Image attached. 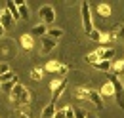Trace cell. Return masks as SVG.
<instances>
[{
  "label": "cell",
  "instance_id": "1",
  "mask_svg": "<svg viewBox=\"0 0 124 118\" xmlns=\"http://www.w3.org/2000/svg\"><path fill=\"white\" fill-rule=\"evenodd\" d=\"M10 97L16 103V107H19V105L29 107V103H31V93H29V89L25 88L21 82H17L16 86H14V89L10 91Z\"/></svg>",
  "mask_w": 124,
  "mask_h": 118
},
{
  "label": "cell",
  "instance_id": "2",
  "mask_svg": "<svg viewBox=\"0 0 124 118\" xmlns=\"http://www.w3.org/2000/svg\"><path fill=\"white\" fill-rule=\"evenodd\" d=\"M109 82L113 84V89H115V101H116V105L124 111V86L120 82V78L116 74H109Z\"/></svg>",
  "mask_w": 124,
  "mask_h": 118
},
{
  "label": "cell",
  "instance_id": "3",
  "mask_svg": "<svg viewBox=\"0 0 124 118\" xmlns=\"http://www.w3.org/2000/svg\"><path fill=\"white\" fill-rule=\"evenodd\" d=\"M82 10V25H84V32L90 34L93 30V21H92V12H90V2H82L80 4Z\"/></svg>",
  "mask_w": 124,
  "mask_h": 118
},
{
  "label": "cell",
  "instance_id": "4",
  "mask_svg": "<svg viewBox=\"0 0 124 118\" xmlns=\"http://www.w3.org/2000/svg\"><path fill=\"white\" fill-rule=\"evenodd\" d=\"M67 78L63 76L61 80H55L54 84H52V88H54V91H52V105H55L57 103V99L63 95V91H65V88H67Z\"/></svg>",
  "mask_w": 124,
  "mask_h": 118
},
{
  "label": "cell",
  "instance_id": "5",
  "mask_svg": "<svg viewBox=\"0 0 124 118\" xmlns=\"http://www.w3.org/2000/svg\"><path fill=\"white\" fill-rule=\"evenodd\" d=\"M42 69H44V73H50V74H67L69 73V67L59 63V61H50V63H46V67H42Z\"/></svg>",
  "mask_w": 124,
  "mask_h": 118
},
{
  "label": "cell",
  "instance_id": "6",
  "mask_svg": "<svg viewBox=\"0 0 124 118\" xmlns=\"http://www.w3.org/2000/svg\"><path fill=\"white\" fill-rule=\"evenodd\" d=\"M38 15H40V21H42L44 25H52V23L55 21V10H54L52 6H42V8L38 10Z\"/></svg>",
  "mask_w": 124,
  "mask_h": 118
},
{
  "label": "cell",
  "instance_id": "7",
  "mask_svg": "<svg viewBox=\"0 0 124 118\" xmlns=\"http://www.w3.org/2000/svg\"><path fill=\"white\" fill-rule=\"evenodd\" d=\"M93 55L97 57V61H111L115 57V50L113 48H97V50H93Z\"/></svg>",
  "mask_w": 124,
  "mask_h": 118
},
{
  "label": "cell",
  "instance_id": "8",
  "mask_svg": "<svg viewBox=\"0 0 124 118\" xmlns=\"http://www.w3.org/2000/svg\"><path fill=\"white\" fill-rule=\"evenodd\" d=\"M55 46H57V42H55V40H52V38L44 36V38H42V48H40V53H42V55H46V53H50Z\"/></svg>",
  "mask_w": 124,
  "mask_h": 118
},
{
  "label": "cell",
  "instance_id": "9",
  "mask_svg": "<svg viewBox=\"0 0 124 118\" xmlns=\"http://www.w3.org/2000/svg\"><path fill=\"white\" fill-rule=\"evenodd\" d=\"M88 101H92V103L95 105V109H103V107H105V105H103V99H101V95H99V91H95V89H90Z\"/></svg>",
  "mask_w": 124,
  "mask_h": 118
},
{
  "label": "cell",
  "instance_id": "10",
  "mask_svg": "<svg viewBox=\"0 0 124 118\" xmlns=\"http://www.w3.org/2000/svg\"><path fill=\"white\" fill-rule=\"evenodd\" d=\"M6 10L10 12V15H12V19H14V23H17L21 17H19V10H17V6H16V2L14 0H8L6 2Z\"/></svg>",
  "mask_w": 124,
  "mask_h": 118
},
{
  "label": "cell",
  "instance_id": "11",
  "mask_svg": "<svg viewBox=\"0 0 124 118\" xmlns=\"http://www.w3.org/2000/svg\"><path fill=\"white\" fill-rule=\"evenodd\" d=\"M16 6H17V10H19V17H21V19H29V17H31L25 0H16Z\"/></svg>",
  "mask_w": 124,
  "mask_h": 118
},
{
  "label": "cell",
  "instance_id": "12",
  "mask_svg": "<svg viewBox=\"0 0 124 118\" xmlns=\"http://www.w3.org/2000/svg\"><path fill=\"white\" fill-rule=\"evenodd\" d=\"M0 25L4 27V29H10L12 25H14V19H12V15L8 10H2V14H0Z\"/></svg>",
  "mask_w": 124,
  "mask_h": 118
},
{
  "label": "cell",
  "instance_id": "13",
  "mask_svg": "<svg viewBox=\"0 0 124 118\" xmlns=\"http://www.w3.org/2000/svg\"><path fill=\"white\" fill-rule=\"evenodd\" d=\"M99 95H101V99H105V97H115V89H113V84H111L109 80L103 84V88L99 89Z\"/></svg>",
  "mask_w": 124,
  "mask_h": 118
},
{
  "label": "cell",
  "instance_id": "14",
  "mask_svg": "<svg viewBox=\"0 0 124 118\" xmlns=\"http://www.w3.org/2000/svg\"><path fill=\"white\" fill-rule=\"evenodd\" d=\"M73 95H75L77 99H82V101H88L90 89H88V88H84V86H80V88H75V89H73Z\"/></svg>",
  "mask_w": 124,
  "mask_h": 118
},
{
  "label": "cell",
  "instance_id": "15",
  "mask_svg": "<svg viewBox=\"0 0 124 118\" xmlns=\"http://www.w3.org/2000/svg\"><path fill=\"white\" fill-rule=\"evenodd\" d=\"M19 44H21L23 50H27V52L32 50V36L31 34H21V36H19Z\"/></svg>",
  "mask_w": 124,
  "mask_h": 118
},
{
  "label": "cell",
  "instance_id": "16",
  "mask_svg": "<svg viewBox=\"0 0 124 118\" xmlns=\"http://www.w3.org/2000/svg\"><path fill=\"white\" fill-rule=\"evenodd\" d=\"M46 36L57 42V40L63 36V29H59V27H50V29H48V32H46Z\"/></svg>",
  "mask_w": 124,
  "mask_h": 118
},
{
  "label": "cell",
  "instance_id": "17",
  "mask_svg": "<svg viewBox=\"0 0 124 118\" xmlns=\"http://www.w3.org/2000/svg\"><path fill=\"white\" fill-rule=\"evenodd\" d=\"M55 111H57V109H55V105H46V107H44V111H42V114H40V118H55Z\"/></svg>",
  "mask_w": 124,
  "mask_h": 118
},
{
  "label": "cell",
  "instance_id": "18",
  "mask_svg": "<svg viewBox=\"0 0 124 118\" xmlns=\"http://www.w3.org/2000/svg\"><path fill=\"white\" fill-rule=\"evenodd\" d=\"M88 38H90V40H93V42H105V40H107V36H105V34H101L97 29H93L92 32L88 34Z\"/></svg>",
  "mask_w": 124,
  "mask_h": 118
},
{
  "label": "cell",
  "instance_id": "19",
  "mask_svg": "<svg viewBox=\"0 0 124 118\" xmlns=\"http://www.w3.org/2000/svg\"><path fill=\"white\" fill-rule=\"evenodd\" d=\"M95 10H97V14L101 15V17H109L111 15V6L109 4H97Z\"/></svg>",
  "mask_w": 124,
  "mask_h": 118
},
{
  "label": "cell",
  "instance_id": "20",
  "mask_svg": "<svg viewBox=\"0 0 124 118\" xmlns=\"http://www.w3.org/2000/svg\"><path fill=\"white\" fill-rule=\"evenodd\" d=\"M46 32H48V29H46V25H44V23H38V25L32 29V34H34V36H42V38H44V36H46Z\"/></svg>",
  "mask_w": 124,
  "mask_h": 118
},
{
  "label": "cell",
  "instance_id": "21",
  "mask_svg": "<svg viewBox=\"0 0 124 118\" xmlns=\"http://www.w3.org/2000/svg\"><path fill=\"white\" fill-rule=\"evenodd\" d=\"M42 73H44L42 67H34V69H31V78L36 80V82H40V80H42Z\"/></svg>",
  "mask_w": 124,
  "mask_h": 118
},
{
  "label": "cell",
  "instance_id": "22",
  "mask_svg": "<svg viewBox=\"0 0 124 118\" xmlns=\"http://www.w3.org/2000/svg\"><path fill=\"white\" fill-rule=\"evenodd\" d=\"M97 71H101V73H109L111 71V61H99V63H95L93 65Z\"/></svg>",
  "mask_w": 124,
  "mask_h": 118
},
{
  "label": "cell",
  "instance_id": "23",
  "mask_svg": "<svg viewBox=\"0 0 124 118\" xmlns=\"http://www.w3.org/2000/svg\"><path fill=\"white\" fill-rule=\"evenodd\" d=\"M16 112H17L21 118H31V111H29V107L19 105V107H16Z\"/></svg>",
  "mask_w": 124,
  "mask_h": 118
},
{
  "label": "cell",
  "instance_id": "24",
  "mask_svg": "<svg viewBox=\"0 0 124 118\" xmlns=\"http://www.w3.org/2000/svg\"><path fill=\"white\" fill-rule=\"evenodd\" d=\"M16 84H17V78H16V80H12V82H4V84H0V89H2L4 93H8V95H10V91L14 89Z\"/></svg>",
  "mask_w": 124,
  "mask_h": 118
},
{
  "label": "cell",
  "instance_id": "25",
  "mask_svg": "<svg viewBox=\"0 0 124 118\" xmlns=\"http://www.w3.org/2000/svg\"><path fill=\"white\" fill-rule=\"evenodd\" d=\"M16 78H17V74L10 71V73H6V74L0 76V84H4V82H12V80H16Z\"/></svg>",
  "mask_w": 124,
  "mask_h": 118
},
{
  "label": "cell",
  "instance_id": "26",
  "mask_svg": "<svg viewBox=\"0 0 124 118\" xmlns=\"http://www.w3.org/2000/svg\"><path fill=\"white\" fill-rule=\"evenodd\" d=\"M65 118H75V109L71 105H65Z\"/></svg>",
  "mask_w": 124,
  "mask_h": 118
},
{
  "label": "cell",
  "instance_id": "27",
  "mask_svg": "<svg viewBox=\"0 0 124 118\" xmlns=\"http://www.w3.org/2000/svg\"><path fill=\"white\" fill-rule=\"evenodd\" d=\"M10 71H12V69H10V65H8V63H0V76H2V74H6V73H10Z\"/></svg>",
  "mask_w": 124,
  "mask_h": 118
},
{
  "label": "cell",
  "instance_id": "28",
  "mask_svg": "<svg viewBox=\"0 0 124 118\" xmlns=\"http://www.w3.org/2000/svg\"><path fill=\"white\" fill-rule=\"evenodd\" d=\"M86 111H82V109H75V118H86Z\"/></svg>",
  "mask_w": 124,
  "mask_h": 118
},
{
  "label": "cell",
  "instance_id": "29",
  "mask_svg": "<svg viewBox=\"0 0 124 118\" xmlns=\"http://www.w3.org/2000/svg\"><path fill=\"white\" fill-rule=\"evenodd\" d=\"M55 118H65V107H61V109L55 111Z\"/></svg>",
  "mask_w": 124,
  "mask_h": 118
},
{
  "label": "cell",
  "instance_id": "30",
  "mask_svg": "<svg viewBox=\"0 0 124 118\" xmlns=\"http://www.w3.org/2000/svg\"><path fill=\"white\" fill-rule=\"evenodd\" d=\"M4 32H6V29H4V27H2V25H0V38H2V36H4Z\"/></svg>",
  "mask_w": 124,
  "mask_h": 118
},
{
  "label": "cell",
  "instance_id": "31",
  "mask_svg": "<svg viewBox=\"0 0 124 118\" xmlns=\"http://www.w3.org/2000/svg\"><path fill=\"white\" fill-rule=\"evenodd\" d=\"M86 118H97V116H93V114H90V112H88V114H86Z\"/></svg>",
  "mask_w": 124,
  "mask_h": 118
},
{
  "label": "cell",
  "instance_id": "32",
  "mask_svg": "<svg viewBox=\"0 0 124 118\" xmlns=\"http://www.w3.org/2000/svg\"><path fill=\"white\" fill-rule=\"evenodd\" d=\"M0 14H2V8H0Z\"/></svg>",
  "mask_w": 124,
  "mask_h": 118
}]
</instances>
